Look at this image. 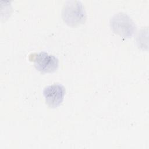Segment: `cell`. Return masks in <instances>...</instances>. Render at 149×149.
Masks as SVG:
<instances>
[{"label": "cell", "instance_id": "obj_1", "mask_svg": "<svg viewBox=\"0 0 149 149\" xmlns=\"http://www.w3.org/2000/svg\"><path fill=\"white\" fill-rule=\"evenodd\" d=\"M62 17L67 24L76 26L83 23L86 19V13L83 4L79 1H66L62 8Z\"/></svg>", "mask_w": 149, "mask_h": 149}, {"label": "cell", "instance_id": "obj_2", "mask_svg": "<svg viewBox=\"0 0 149 149\" xmlns=\"http://www.w3.org/2000/svg\"><path fill=\"white\" fill-rule=\"evenodd\" d=\"M110 26L113 31L124 38L131 37L135 32L136 25L125 13L118 12L110 19Z\"/></svg>", "mask_w": 149, "mask_h": 149}, {"label": "cell", "instance_id": "obj_3", "mask_svg": "<svg viewBox=\"0 0 149 149\" xmlns=\"http://www.w3.org/2000/svg\"><path fill=\"white\" fill-rule=\"evenodd\" d=\"M30 58H32L30 60L33 62L36 69L43 73L54 72L58 67V58L45 52L33 54L30 55Z\"/></svg>", "mask_w": 149, "mask_h": 149}, {"label": "cell", "instance_id": "obj_4", "mask_svg": "<svg viewBox=\"0 0 149 149\" xmlns=\"http://www.w3.org/2000/svg\"><path fill=\"white\" fill-rule=\"evenodd\" d=\"M65 93L64 87L60 84H54L44 88L43 95L47 105L56 108L62 102Z\"/></svg>", "mask_w": 149, "mask_h": 149}]
</instances>
